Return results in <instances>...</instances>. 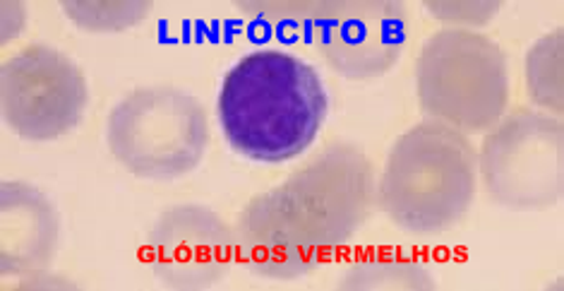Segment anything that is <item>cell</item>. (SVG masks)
Instances as JSON below:
<instances>
[{
  "instance_id": "cell-1",
  "label": "cell",
  "mask_w": 564,
  "mask_h": 291,
  "mask_svg": "<svg viewBox=\"0 0 564 291\" xmlns=\"http://www.w3.org/2000/svg\"><path fill=\"white\" fill-rule=\"evenodd\" d=\"M375 188V166L358 144H329L240 209L234 227L238 260L262 280L313 274L366 227Z\"/></svg>"
},
{
  "instance_id": "cell-2",
  "label": "cell",
  "mask_w": 564,
  "mask_h": 291,
  "mask_svg": "<svg viewBox=\"0 0 564 291\" xmlns=\"http://www.w3.org/2000/svg\"><path fill=\"white\" fill-rule=\"evenodd\" d=\"M329 97L315 65L279 48H260L224 75L217 121L236 154L286 164L315 144Z\"/></svg>"
},
{
  "instance_id": "cell-3",
  "label": "cell",
  "mask_w": 564,
  "mask_h": 291,
  "mask_svg": "<svg viewBox=\"0 0 564 291\" xmlns=\"http://www.w3.org/2000/svg\"><path fill=\"white\" fill-rule=\"evenodd\" d=\"M478 191V152L464 132L425 121L399 136L375 188V207L397 229L435 236L454 229Z\"/></svg>"
},
{
  "instance_id": "cell-4",
  "label": "cell",
  "mask_w": 564,
  "mask_h": 291,
  "mask_svg": "<svg viewBox=\"0 0 564 291\" xmlns=\"http://www.w3.org/2000/svg\"><path fill=\"white\" fill-rule=\"evenodd\" d=\"M415 95L425 118L482 136L509 111V63L490 36L440 30L415 61Z\"/></svg>"
},
{
  "instance_id": "cell-5",
  "label": "cell",
  "mask_w": 564,
  "mask_h": 291,
  "mask_svg": "<svg viewBox=\"0 0 564 291\" xmlns=\"http://www.w3.org/2000/svg\"><path fill=\"white\" fill-rule=\"evenodd\" d=\"M212 140L205 106L178 87H140L106 118V144L132 176L176 181L203 164Z\"/></svg>"
},
{
  "instance_id": "cell-6",
  "label": "cell",
  "mask_w": 564,
  "mask_h": 291,
  "mask_svg": "<svg viewBox=\"0 0 564 291\" xmlns=\"http://www.w3.org/2000/svg\"><path fill=\"white\" fill-rule=\"evenodd\" d=\"M478 176L490 201L512 212L560 205L564 191L562 118L519 106L507 111L478 150Z\"/></svg>"
},
{
  "instance_id": "cell-7",
  "label": "cell",
  "mask_w": 564,
  "mask_h": 291,
  "mask_svg": "<svg viewBox=\"0 0 564 291\" xmlns=\"http://www.w3.org/2000/svg\"><path fill=\"white\" fill-rule=\"evenodd\" d=\"M89 85L63 51L32 44L10 56L0 71L3 123L26 142H53L83 123Z\"/></svg>"
},
{
  "instance_id": "cell-8",
  "label": "cell",
  "mask_w": 564,
  "mask_h": 291,
  "mask_svg": "<svg viewBox=\"0 0 564 291\" xmlns=\"http://www.w3.org/2000/svg\"><path fill=\"white\" fill-rule=\"evenodd\" d=\"M411 42V12L399 0H329L315 46L339 77L378 79L404 56Z\"/></svg>"
},
{
  "instance_id": "cell-9",
  "label": "cell",
  "mask_w": 564,
  "mask_h": 291,
  "mask_svg": "<svg viewBox=\"0 0 564 291\" xmlns=\"http://www.w3.org/2000/svg\"><path fill=\"white\" fill-rule=\"evenodd\" d=\"M147 246L159 284L173 291H205L221 284L238 256L236 229L199 203L161 212Z\"/></svg>"
},
{
  "instance_id": "cell-10",
  "label": "cell",
  "mask_w": 564,
  "mask_h": 291,
  "mask_svg": "<svg viewBox=\"0 0 564 291\" xmlns=\"http://www.w3.org/2000/svg\"><path fill=\"white\" fill-rule=\"evenodd\" d=\"M0 224V274L48 270L61 246V217L44 191L24 181H3Z\"/></svg>"
},
{
  "instance_id": "cell-11",
  "label": "cell",
  "mask_w": 564,
  "mask_h": 291,
  "mask_svg": "<svg viewBox=\"0 0 564 291\" xmlns=\"http://www.w3.org/2000/svg\"><path fill=\"white\" fill-rule=\"evenodd\" d=\"M339 291H433L435 277L421 260L406 256H362L337 284Z\"/></svg>"
},
{
  "instance_id": "cell-12",
  "label": "cell",
  "mask_w": 564,
  "mask_h": 291,
  "mask_svg": "<svg viewBox=\"0 0 564 291\" xmlns=\"http://www.w3.org/2000/svg\"><path fill=\"white\" fill-rule=\"evenodd\" d=\"M238 10L248 12L254 20V26H264L267 36H274L284 44L311 42L315 44V34L322 18L327 15L329 0H246L236 3Z\"/></svg>"
},
{
  "instance_id": "cell-13",
  "label": "cell",
  "mask_w": 564,
  "mask_h": 291,
  "mask_svg": "<svg viewBox=\"0 0 564 291\" xmlns=\"http://www.w3.org/2000/svg\"><path fill=\"white\" fill-rule=\"evenodd\" d=\"M527 95L533 106L562 118L564 111V32L553 30L535 42L523 63Z\"/></svg>"
},
{
  "instance_id": "cell-14",
  "label": "cell",
  "mask_w": 564,
  "mask_h": 291,
  "mask_svg": "<svg viewBox=\"0 0 564 291\" xmlns=\"http://www.w3.org/2000/svg\"><path fill=\"white\" fill-rule=\"evenodd\" d=\"M152 3L147 0H63L61 10L65 12L77 30L89 34H118L132 30L150 18Z\"/></svg>"
},
{
  "instance_id": "cell-15",
  "label": "cell",
  "mask_w": 564,
  "mask_h": 291,
  "mask_svg": "<svg viewBox=\"0 0 564 291\" xmlns=\"http://www.w3.org/2000/svg\"><path fill=\"white\" fill-rule=\"evenodd\" d=\"M427 15L447 24V30H468L476 32L480 26L490 24L500 15V0H427L423 3Z\"/></svg>"
},
{
  "instance_id": "cell-16",
  "label": "cell",
  "mask_w": 564,
  "mask_h": 291,
  "mask_svg": "<svg viewBox=\"0 0 564 291\" xmlns=\"http://www.w3.org/2000/svg\"><path fill=\"white\" fill-rule=\"evenodd\" d=\"M24 26H26L24 3H12V0H6L3 3V44L12 42V39H18Z\"/></svg>"
}]
</instances>
